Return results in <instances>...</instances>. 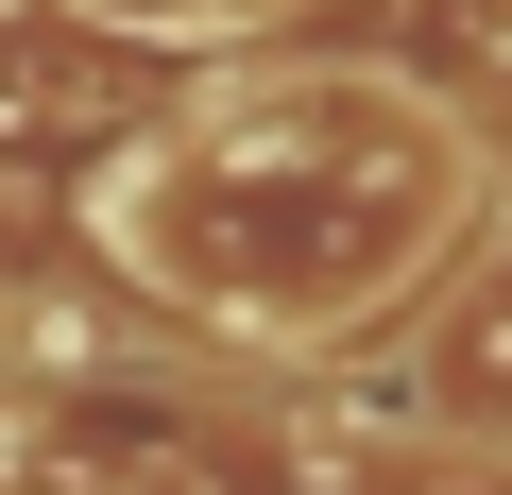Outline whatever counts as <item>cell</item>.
<instances>
[{
    "label": "cell",
    "mask_w": 512,
    "mask_h": 495,
    "mask_svg": "<svg viewBox=\"0 0 512 495\" xmlns=\"http://www.w3.org/2000/svg\"><path fill=\"white\" fill-rule=\"evenodd\" d=\"M86 18H154V35H188V18H222V0H86Z\"/></svg>",
    "instance_id": "1"
}]
</instances>
